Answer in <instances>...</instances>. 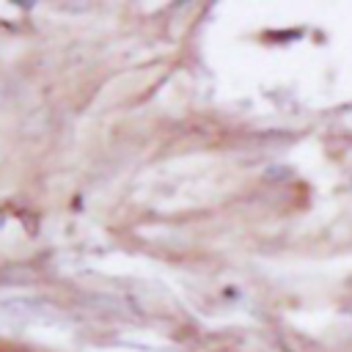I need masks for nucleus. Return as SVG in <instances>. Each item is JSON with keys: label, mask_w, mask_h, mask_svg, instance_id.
I'll return each mask as SVG.
<instances>
[]
</instances>
